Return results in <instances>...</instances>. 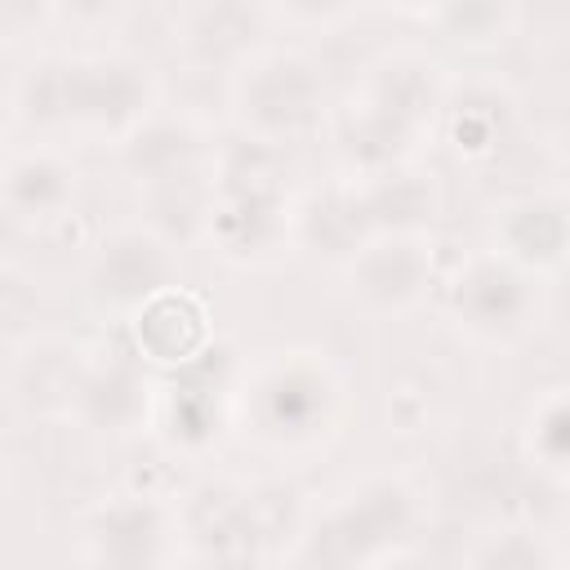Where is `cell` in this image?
<instances>
[{"label":"cell","mask_w":570,"mask_h":570,"mask_svg":"<svg viewBox=\"0 0 570 570\" xmlns=\"http://www.w3.org/2000/svg\"><path fill=\"white\" fill-rule=\"evenodd\" d=\"M245 428L272 450H312L334 432L343 383L316 352H281L263 361L236 392Z\"/></svg>","instance_id":"cell-1"},{"label":"cell","mask_w":570,"mask_h":570,"mask_svg":"<svg viewBox=\"0 0 570 570\" xmlns=\"http://www.w3.org/2000/svg\"><path fill=\"white\" fill-rule=\"evenodd\" d=\"M232 111L249 138L294 142L325 120L321 71L289 49H258L232 71Z\"/></svg>","instance_id":"cell-2"},{"label":"cell","mask_w":570,"mask_h":570,"mask_svg":"<svg viewBox=\"0 0 570 570\" xmlns=\"http://www.w3.org/2000/svg\"><path fill=\"white\" fill-rule=\"evenodd\" d=\"M445 307L472 343H517L539 316V281L494 249L472 254L445 285Z\"/></svg>","instance_id":"cell-3"},{"label":"cell","mask_w":570,"mask_h":570,"mask_svg":"<svg viewBox=\"0 0 570 570\" xmlns=\"http://www.w3.org/2000/svg\"><path fill=\"white\" fill-rule=\"evenodd\" d=\"M419 525V503L401 481H365L307 539L303 561H383Z\"/></svg>","instance_id":"cell-4"},{"label":"cell","mask_w":570,"mask_h":570,"mask_svg":"<svg viewBox=\"0 0 570 570\" xmlns=\"http://www.w3.org/2000/svg\"><path fill=\"white\" fill-rule=\"evenodd\" d=\"M151 67L129 53H67V129L120 138L151 116Z\"/></svg>","instance_id":"cell-5"},{"label":"cell","mask_w":570,"mask_h":570,"mask_svg":"<svg viewBox=\"0 0 570 570\" xmlns=\"http://www.w3.org/2000/svg\"><path fill=\"white\" fill-rule=\"evenodd\" d=\"M343 281L356 307L374 316L414 312L436 285V254L428 232H374L343 263Z\"/></svg>","instance_id":"cell-6"},{"label":"cell","mask_w":570,"mask_h":570,"mask_svg":"<svg viewBox=\"0 0 570 570\" xmlns=\"http://www.w3.org/2000/svg\"><path fill=\"white\" fill-rule=\"evenodd\" d=\"M80 548L94 566H165L178 557V517L151 494H111L85 517Z\"/></svg>","instance_id":"cell-7"},{"label":"cell","mask_w":570,"mask_h":570,"mask_svg":"<svg viewBox=\"0 0 570 570\" xmlns=\"http://www.w3.org/2000/svg\"><path fill=\"white\" fill-rule=\"evenodd\" d=\"M178 285V249L151 227H116L89 254V294L111 312H134L151 294Z\"/></svg>","instance_id":"cell-8"},{"label":"cell","mask_w":570,"mask_h":570,"mask_svg":"<svg viewBox=\"0 0 570 570\" xmlns=\"http://www.w3.org/2000/svg\"><path fill=\"white\" fill-rule=\"evenodd\" d=\"M218 361H223V352H214V343H209L196 361L169 370V379L156 383L151 419L165 428L169 445L196 454V450L218 441L223 414H227V392H232V379L214 374Z\"/></svg>","instance_id":"cell-9"},{"label":"cell","mask_w":570,"mask_h":570,"mask_svg":"<svg viewBox=\"0 0 570 570\" xmlns=\"http://www.w3.org/2000/svg\"><path fill=\"white\" fill-rule=\"evenodd\" d=\"M129 343H134V356L142 365L169 374V370L196 361L214 343L209 307L191 289L169 285L129 312Z\"/></svg>","instance_id":"cell-10"},{"label":"cell","mask_w":570,"mask_h":570,"mask_svg":"<svg viewBox=\"0 0 570 570\" xmlns=\"http://www.w3.org/2000/svg\"><path fill=\"white\" fill-rule=\"evenodd\" d=\"M352 98L370 102L374 111L392 116L396 125L414 129L419 138H432V129L441 125V102H445V76L428 53H387L379 58L365 80L352 89Z\"/></svg>","instance_id":"cell-11"},{"label":"cell","mask_w":570,"mask_h":570,"mask_svg":"<svg viewBox=\"0 0 570 570\" xmlns=\"http://www.w3.org/2000/svg\"><path fill=\"white\" fill-rule=\"evenodd\" d=\"M566 200L557 191H530L508 200L494 223H490V249L508 263H517L521 272H530L534 281L557 276L566 263Z\"/></svg>","instance_id":"cell-12"},{"label":"cell","mask_w":570,"mask_h":570,"mask_svg":"<svg viewBox=\"0 0 570 570\" xmlns=\"http://www.w3.org/2000/svg\"><path fill=\"white\" fill-rule=\"evenodd\" d=\"M267 4L263 0H191L178 18L183 53L214 71H236L263 49Z\"/></svg>","instance_id":"cell-13"},{"label":"cell","mask_w":570,"mask_h":570,"mask_svg":"<svg viewBox=\"0 0 570 570\" xmlns=\"http://www.w3.org/2000/svg\"><path fill=\"white\" fill-rule=\"evenodd\" d=\"M151 405H156V383L129 347V352H111L102 361H89L71 419L89 423L94 432H116L120 436V432L147 428Z\"/></svg>","instance_id":"cell-14"},{"label":"cell","mask_w":570,"mask_h":570,"mask_svg":"<svg viewBox=\"0 0 570 570\" xmlns=\"http://www.w3.org/2000/svg\"><path fill=\"white\" fill-rule=\"evenodd\" d=\"M178 534H187L205 561H249L272 539V530L258 521L254 494L236 485L196 490Z\"/></svg>","instance_id":"cell-15"},{"label":"cell","mask_w":570,"mask_h":570,"mask_svg":"<svg viewBox=\"0 0 570 570\" xmlns=\"http://www.w3.org/2000/svg\"><path fill=\"white\" fill-rule=\"evenodd\" d=\"M89 356L71 338H31L13 361V396L40 419H71Z\"/></svg>","instance_id":"cell-16"},{"label":"cell","mask_w":570,"mask_h":570,"mask_svg":"<svg viewBox=\"0 0 570 570\" xmlns=\"http://www.w3.org/2000/svg\"><path fill=\"white\" fill-rule=\"evenodd\" d=\"M365 236H370V223L361 214L352 183L312 191L303 205H289V249H303L321 263L343 267L365 245Z\"/></svg>","instance_id":"cell-17"},{"label":"cell","mask_w":570,"mask_h":570,"mask_svg":"<svg viewBox=\"0 0 570 570\" xmlns=\"http://www.w3.org/2000/svg\"><path fill=\"white\" fill-rule=\"evenodd\" d=\"M0 200L22 227L62 223L76 200V169L49 147L9 156L0 169Z\"/></svg>","instance_id":"cell-18"},{"label":"cell","mask_w":570,"mask_h":570,"mask_svg":"<svg viewBox=\"0 0 570 570\" xmlns=\"http://www.w3.org/2000/svg\"><path fill=\"white\" fill-rule=\"evenodd\" d=\"M116 160H120L125 178H134L138 187H151V183H165L174 174L200 169L205 165V142L187 120L151 111L129 134L116 138Z\"/></svg>","instance_id":"cell-19"},{"label":"cell","mask_w":570,"mask_h":570,"mask_svg":"<svg viewBox=\"0 0 570 570\" xmlns=\"http://www.w3.org/2000/svg\"><path fill=\"white\" fill-rule=\"evenodd\" d=\"M512 125H517V102L499 85H468L463 94L445 89L436 129H445L459 160L481 165V160H494L508 147Z\"/></svg>","instance_id":"cell-20"},{"label":"cell","mask_w":570,"mask_h":570,"mask_svg":"<svg viewBox=\"0 0 570 570\" xmlns=\"http://www.w3.org/2000/svg\"><path fill=\"white\" fill-rule=\"evenodd\" d=\"M356 187V200H361V214L370 223V236L374 232H428V223L436 218V183L428 174L410 165H396V169H383V174H365V178H352Z\"/></svg>","instance_id":"cell-21"},{"label":"cell","mask_w":570,"mask_h":570,"mask_svg":"<svg viewBox=\"0 0 570 570\" xmlns=\"http://www.w3.org/2000/svg\"><path fill=\"white\" fill-rule=\"evenodd\" d=\"M209 205H214V183H209V165H200V169L142 187V214H147L142 227H151L160 240L183 249L191 240H205Z\"/></svg>","instance_id":"cell-22"},{"label":"cell","mask_w":570,"mask_h":570,"mask_svg":"<svg viewBox=\"0 0 570 570\" xmlns=\"http://www.w3.org/2000/svg\"><path fill=\"white\" fill-rule=\"evenodd\" d=\"M454 45L494 49L521 22V0H436L428 13Z\"/></svg>","instance_id":"cell-23"},{"label":"cell","mask_w":570,"mask_h":570,"mask_svg":"<svg viewBox=\"0 0 570 570\" xmlns=\"http://www.w3.org/2000/svg\"><path fill=\"white\" fill-rule=\"evenodd\" d=\"M13 111L31 129H67V53H45L18 71Z\"/></svg>","instance_id":"cell-24"},{"label":"cell","mask_w":570,"mask_h":570,"mask_svg":"<svg viewBox=\"0 0 570 570\" xmlns=\"http://www.w3.org/2000/svg\"><path fill=\"white\" fill-rule=\"evenodd\" d=\"M521 445H525V463L543 481H557V485L566 481V472H570V410H566V392L561 387H548L534 401Z\"/></svg>","instance_id":"cell-25"},{"label":"cell","mask_w":570,"mask_h":570,"mask_svg":"<svg viewBox=\"0 0 570 570\" xmlns=\"http://www.w3.org/2000/svg\"><path fill=\"white\" fill-rule=\"evenodd\" d=\"M472 566H499V570H548L561 561V552L539 530H494L481 534V543L468 552Z\"/></svg>","instance_id":"cell-26"},{"label":"cell","mask_w":570,"mask_h":570,"mask_svg":"<svg viewBox=\"0 0 570 570\" xmlns=\"http://www.w3.org/2000/svg\"><path fill=\"white\" fill-rule=\"evenodd\" d=\"M36 312H40L36 285H31L18 267L0 263V338H4V343H9V338H22V334L31 330V321H36Z\"/></svg>","instance_id":"cell-27"},{"label":"cell","mask_w":570,"mask_h":570,"mask_svg":"<svg viewBox=\"0 0 570 570\" xmlns=\"http://www.w3.org/2000/svg\"><path fill=\"white\" fill-rule=\"evenodd\" d=\"M49 9L71 27H107L129 9V0H49Z\"/></svg>","instance_id":"cell-28"},{"label":"cell","mask_w":570,"mask_h":570,"mask_svg":"<svg viewBox=\"0 0 570 570\" xmlns=\"http://www.w3.org/2000/svg\"><path fill=\"white\" fill-rule=\"evenodd\" d=\"M49 0H0V40H22L49 18Z\"/></svg>","instance_id":"cell-29"},{"label":"cell","mask_w":570,"mask_h":570,"mask_svg":"<svg viewBox=\"0 0 570 570\" xmlns=\"http://www.w3.org/2000/svg\"><path fill=\"white\" fill-rule=\"evenodd\" d=\"M352 4L356 0H276V9L294 22H303V27H330V22L347 18Z\"/></svg>","instance_id":"cell-30"},{"label":"cell","mask_w":570,"mask_h":570,"mask_svg":"<svg viewBox=\"0 0 570 570\" xmlns=\"http://www.w3.org/2000/svg\"><path fill=\"white\" fill-rule=\"evenodd\" d=\"M22 232H27V227H22V223L4 209V200H0V263H4V249H13V240H18Z\"/></svg>","instance_id":"cell-31"},{"label":"cell","mask_w":570,"mask_h":570,"mask_svg":"<svg viewBox=\"0 0 570 570\" xmlns=\"http://www.w3.org/2000/svg\"><path fill=\"white\" fill-rule=\"evenodd\" d=\"M383 4L396 9V13H432L436 0H383Z\"/></svg>","instance_id":"cell-32"},{"label":"cell","mask_w":570,"mask_h":570,"mask_svg":"<svg viewBox=\"0 0 570 570\" xmlns=\"http://www.w3.org/2000/svg\"><path fill=\"white\" fill-rule=\"evenodd\" d=\"M4 160H9V156H4V138H0V169H4Z\"/></svg>","instance_id":"cell-33"},{"label":"cell","mask_w":570,"mask_h":570,"mask_svg":"<svg viewBox=\"0 0 570 570\" xmlns=\"http://www.w3.org/2000/svg\"><path fill=\"white\" fill-rule=\"evenodd\" d=\"M0 485H4V468H0Z\"/></svg>","instance_id":"cell-34"}]
</instances>
